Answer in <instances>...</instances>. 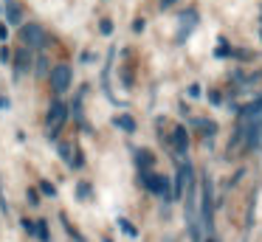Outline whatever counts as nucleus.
Returning <instances> with one entry per match:
<instances>
[{"label":"nucleus","mask_w":262,"mask_h":242,"mask_svg":"<svg viewBox=\"0 0 262 242\" xmlns=\"http://www.w3.org/2000/svg\"><path fill=\"white\" fill-rule=\"evenodd\" d=\"M65 116H68V107H65L62 101H54L51 110H48V118H46V133H48V138H54V135L59 133V127L65 124Z\"/></svg>","instance_id":"obj_1"},{"label":"nucleus","mask_w":262,"mask_h":242,"mask_svg":"<svg viewBox=\"0 0 262 242\" xmlns=\"http://www.w3.org/2000/svg\"><path fill=\"white\" fill-rule=\"evenodd\" d=\"M51 87L57 90V93H62V90L71 87V68L68 65H57L51 71Z\"/></svg>","instance_id":"obj_2"},{"label":"nucleus","mask_w":262,"mask_h":242,"mask_svg":"<svg viewBox=\"0 0 262 242\" xmlns=\"http://www.w3.org/2000/svg\"><path fill=\"white\" fill-rule=\"evenodd\" d=\"M144 183H147L149 189L155 191V194L164 197V200H172V194H169V183H166V178H158V174H144Z\"/></svg>","instance_id":"obj_3"},{"label":"nucleus","mask_w":262,"mask_h":242,"mask_svg":"<svg viewBox=\"0 0 262 242\" xmlns=\"http://www.w3.org/2000/svg\"><path fill=\"white\" fill-rule=\"evenodd\" d=\"M23 42H26V45H40V42H42V28H40V26L23 28Z\"/></svg>","instance_id":"obj_4"},{"label":"nucleus","mask_w":262,"mask_h":242,"mask_svg":"<svg viewBox=\"0 0 262 242\" xmlns=\"http://www.w3.org/2000/svg\"><path fill=\"white\" fill-rule=\"evenodd\" d=\"M116 127H121V129H127V133H133V129H136V121H133L130 116H119V118H116Z\"/></svg>","instance_id":"obj_5"},{"label":"nucleus","mask_w":262,"mask_h":242,"mask_svg":"<svg viewBox=\"0 0 262 242\" xmlns=\"http://www.w3.org/2000/svg\"><path fill=\"white\" fill-rule=\"evenodd\" d=\"M175 146H178V152L186 149V129H183V127L175 129Z\"/></svg>","instance_id":"obj_6"},{"label":"nucleus","mask_w":262,"mask_h":242,"mask_svg":"<svg viewBox=\"0 0 262 242\" xmlns=\"http://www.w3.org/2000/svg\"><path fill=\"white\" fill-rule=\"evenodd\" d=\"M9 23H20V9L14 3H9Z\"/></svg>","instance_id":"obj_7"},{"label":"nucleus","mask_w":262,"mask_h":242,"mask_svg":"<svg viewBox=\"0 0 262 242\" xmlns=\"http://www.w3.org/2000/svg\"><path fill=\"white\" fill-rule=\"evenodd\" d=\"M138 163H141V166H149V163H152V155H149V152H138Z\"/></svg>","instance_id":"obj_8"},{"label":"nucleus","mask_w":262,"mask_h":242,"mask_svg":"<svg viewBox=\"0 0 262 242\" xmlns=\"http://www.w3.org/2000/svg\"><path fill=\"white\" fill-rule=\"evenodd\" d=\"M26 71V51H20L17 54V73H23Z\"/></svg>","instance_id":"obj_9"},{"label":"nucleus","mask_w":262,"mask_h":242,"mask_svg":"<svg viewBox=\"0 0 262 242\" xmlns=\"http://www.w3.org/2000/svg\"><path fill=\"white\" fill-rule=\"evenodd\" d=\"M119 223H121V228H124V231H127V234H130V236H136V228H133V225L127 223V219H119Z\"/></svg>","instance_id":"obj_10"},{"label":"nucleus","mask_w":262,"mask_h":242,"mask_svg":"<svg viewBox=\"0 0 262 242\" xmlns=\"http://www.w3.org/2000/svg\"><path fill=\"white\" fill-rule=\"evenodd\" d=\"M23 228L29 231V234H37V225L31 223V219H23Z\"/></svg>","instance_id":"obj_11"},{"label":"nucleus","mask_w":262,"mask_h":242,"mask_svg":"<svg viewBox=\"0 0 262 242\" xmlns=\"http://www.w3.org/2000/svg\"><path fill=\"white\" fill-rule=\"evenodd\" d=\"M102 31H104V34H110V31H113V23L104 20V23H102Z\"/></svg>","instance_id":"obj_12"},{"label":"nucleus","mask_w":262,"mask_h":242,"mask_svg":"<svg viewBox=\"0 0 262 242\" xmlns=\"http://www.w3.org/2000/svg\"><path fill=\"white\" fill-rule=\"evenodd\" d=\"M42 191H46V194H51V197L57 194V191H54V186H51V183H42Z\"/></svg>","instance_id":"obj_13"}]
</instances>
